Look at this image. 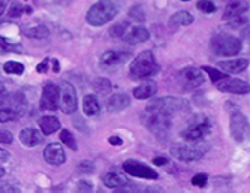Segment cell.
<instances>
[{
  "label": "cell",
  "instance_id": "6da1fadb",
  "mask_svg": "<svg viewBox=\"0 0 250 193\" xmlns=\"http://www.w3.org/2000/svg\"><path fill=\"white\" fill-rule=\"evenodd\" d=\"M210 150V144L206 139H198V141H185L175 144L171 147L172 157L181 160V162H195L204 157Z\"/></svg>",
  "mask_w": 250,
  "mask_h": 193
},
{
  "label": "cell",
  "instance_id": "2e32d148",
  "mask_svg": "<svg viewBox=\"0 0 250 193\" xmlns=\"http://www.w3.org/2000/svg\"><path fill=\"white\" fill-rule=\"evenodd\" d=\"M43 157L50 165L53 166H60L66 162V153L64 149L62 147V144L59 142H51L48 144L43 150Z\"/></svg>",
  "mask_w": 250,
  "mask_h": 193
},
{
  "label": "cell",
  "instance_id": "bcb514c9",
  "mask_svg": "<svg viewBox=\"0 0 250 193\" xmlns=\"http://www.w3.org/2000/svg\"><path fill=\"white\" fill-rule=\"evenodd\" d=\"M9 160V153L3 149H0V162H6Z\"/></svg>",
  "mask_w": 250,
  "mask_h": 193
},
{
  "label": "cell",
  "instance_id": "d6986e66",
  "mask_svg": "<svg viewBox=\"0 0 250 193\" xmlns=\"http://www.w3.org/2000/svg\"><path fill=\"white\" fill-rule=\"evenodd\" d=\"M247 11H249V3L246 2V0H232V2H229L225 8L223 20L231 21L234 18L243 17Z\"/></svg>",
  "mask_w": 250,
  "mask_h": 193
},
{
  "label": "cell",
  "instance_id": "52a82bcc",
  "mask_svg": "<svg viewBox=\"0 0 250 193\" xmlns=\"http://www.w3.org/2000/svg\"><path fill=\"white\" fill-rule=\"evenodd\" d=\"M141 122L151 133H154L159 138H164L171 129V118L169 117H165L162 114H157L153 111H147V109L141 115Z\"/></svg>",
  "mask_w": 250,
  "mask_h": 193
},
{
  "label": "cell",
  "instance_id": "ffe728a7",
  "mask_svg": "<svg viewBox=\"0 0 250 193\" xmlns=\"http://www.w3.org/2000/svg\"><path fill=\"white\" fill-rule=\"evenodd\" d=\"M157 91V84L151 80L148 81H144L141 83L138 87L133 88V98L135 99H140V101H144V99H150L156 94Z\"/></svg>",
  "mask_w": 250,
  "mask_h": 193
},
{
  "label": "cell",
  "instance_id": "8fae6325",
  "mask_svg": "<svg viewBox=\"0 0 250 193\" xmlns=\"http://www.w3.org/2000/svg\"><path fill=\"white\" fill-rule=\"evenodd\" d=\"M60 90V102L59 107L64 114H72L77 111L78 108V101H77V91L75 87L67 83V81H62L59 86Z\"/></svg>",
  "mask_w": 250,
  "mask_h": 193
},
{
  "label": "cell",
  "instance_id": "7a4b0ae2",
  "mask_svg": "<svg viewBox=\"0 0 250 193\" xmlns=\"http://www.w3.org/2000/svg\"><path fill=\"white\" fill-rule=\"evenodd\" d=\"M159 69H161V66L156 62L154 54L151 51H143L132 60L129 66V75L133 80L148 78L157 74Z\"/></svg>",
  "mask_w": 250,
  "mask_h": 193
},
{
  "label": "cell",
  "instance_id": "c3c4849f",
  "mask_svg": "<svg viewBox=\"0 0 250 193\" xmlns=\"http://www.w3.org/2000/svg\"><path fill=\"white\" fill-rule=\"evenodd\" d=\"M5 174H6L5 168H3V166H0V178H3V177H5Z\"/></svg>",
  "mask_w": 250,
  "mask_h": 193
},
{
  "label": "cell",
  "instance_id": "7dc6e473",
  "mask_svg": "<svg viewBox=\"0 0 250 193\" xmlns=\"http://www.w3.org/2000/svg\"><path fill=\"white\" fill-rule=\"evenodd\" d=\"M51 63H53V70L56 72H60V63H59V60L57 59H51Z\"/></svg>",
  "mask_w": 250,
  "mask_h": 193
},
{
  "label": "cell",
  "instance_id": "681fc988",
  "mask_svg": "<svg viewBox=\"0 0 250 193\" xmlns=\"http://www.w3.org/2000/svg\"><path fill=\"white\" fill-rule=\"evenodd\" d=\"M5 91V84L2 83V81H0V94H2Z\"/></svg>",
  "mask_w": 250,
  "mask_h": 193
},
{
  "label": "cell",
  "instance_id": "b9f144b4",
  "mask_svg": "<svg viewBox=\"0 0 250 193\" xmlns=\"http://www.w3.org/2000/svg\"><path fill=\"white\" fill-rule=\"evenodd\" d=\"M78 190H80V192H92V190H93V186L83 180V181L78 183Z\"/></svg>",
  "mask_w": 250,
  "mask_h": 193
},
{
  "label": "cell",
  "instance_id": "484cf974",
  "mask_svg": "<svg viewBox=\"0 0 250 193\" xmlns=\"http://www.w3.org/2000/svg\"><path fill=\"white\" fill-rule=\"evenodd\" d=\"M102 181L109 189H117V187H122L129 183V180L125 175H122L120 172H108L102 177Z\"/></svg>",
  "mask_w": 250,
  "mask_h": 193
},
{
  "label": "cell",
  "instance_id": "ab89813d",
  "mask_svg": "<svg viewBox=\"0 0 250 193\" xmlns=\"http://www.w3.org/2000/svg\"><path fill=\"white\" fill-rule=\"evenodd\" d=\"M12 120H15V117L11 114V112H8V111H5V109H2L0 108V123H6V122H12Z\"/></svg>",
  "mask_w": 250,
  "mask_h": 193
},
{
  "label": "cell",
  "instance_id": "f546056e",
  "mask_svg": "<svg viewBox=\"0 0 250 193\" xmlns=\"http://www.w3.org/2000/svg\"><path fill=\"white\" fill-rule=\"evenodd\" d=\"M93 88L96 93H101V94H106L111 91L112 88V84L108 78H96L93 81Z\"/></svg>",
  "mask_w": 250,
  "mask_h": 193
},
{
  "label": "cell",
  "instance_id": "4fadbf2b",
  "mask_svg": "<svg viewBox=\"0 0 250 193\" xmlns=\"http://www.w3.org/2000/svg\"><path fill=\"white\" fill-rule=\"evenodd\" d=\"M59 102H60L59 86L48 81L42 88V96H41V102H39L41 109H43V111H56L59 108Z\"/></svg>",
  "mask_w": 250,
  "mask_h": 193
},
{
  "label": "cell",
  "instance_id": "7bdbcfd3",
  "mask_svg": "<svg viewBox=\"0 0 250 193\" xmlns=\"http://www.w3.org/2000/svg\"><path fill=\"white\" fill-rule=\"evenodd\" d=\"M153 163H154L156 166H164V165H167V163H168V159H167V157H164V156H157V157H154V159H153Z\"/></svg>",
  "mask_w": 250,
  "mask_h": 193
},
{
  "label": "cell",
  "instance_id": "603a6c76",
  "mask_svg": "<svg viewBox=\"0 0 250 193\" xmlns=\"http://www.w3.org/2000/svg\"><path fill=\"white\" fill-rule=\"evenodd\" d=\"M129 105H130V99H129V96L125 94V93H116V94H112L111 98H109V101H108V109L111 112L123 111Z\"/></svg>",
  "mask_w": 250,
  "mask_h": 193
},
{
  "label": "cell",
  "instance_id": "836d02e7",
  "mask_svg": "<svg viewBox=\"0 0 250 193\" xmlns=\"http://www.w3.org/2000/svg\"><path fill=\"white\" fill-rule=\"evenodd\" d=\"M201 70H206L207 74L210 75V78H211V83H217L219 80H222V78H225L226 77V74H223V72H220V70H217V69H214V67H210V66H204Z\"/></svg>",
  "mask_w": 250,
  "mask_h": 193
},
{
  "label": "cell",
  "instance_id": "f1b7e54d",
  "mask_svg": "<svg viewBox=\"0 0 250 193\" xmlns=\"http://www.w3.org/2000/svg\"><path fill=\"white\" fill-rule=\"evenodd\" d=\"M8 53H21V45L12 43L6 41L3 36H0V54H8Z\"/></svg>",
  "mask_w": 250,
  "mask_h": 193
},
{
  "label": "cell",
  "instance_id": "7c38bea8",
  "mask_svg": "<svg viewBox=\"0 0 250 193\" xmlns=\"http://www.w3.org/2000/svg\"><path fill=\"white\" fill-rule=\"evenodd\" d=\"M123 171L127 175L143 178V180H157L159 178V174L153 170L151 166H148L143 162H138V160H133V159L126 160L123 163Z\"/></svg>",
  "mask_w": 250,
  "mask_h": 193
},
{
  "label": "cell",
  "instance_id": "74e56055",
  "mask_svg": "<svg viewBox=\"0 0 250 193\" xmlns=\"http://www.w3.org/2000/svg\"><path fill=\"white\" fill-rule=\"evenodd\" d=\"M22 9H26V11L32 12V9H30V8H22L21 5H14V6L9 9L8 15H9V17H21V15H22Z\"/></svg>",
  "mask_w": 250,
  "mask_h": 193
},
{
  "label": "cell",
  "instance_id": "4316f807",
  "mask_svg": "<svg viewBox=\"0 0 250 193\" xmlns=\"http://www.w3.org/2000/svg\"><path fill=\"white\" fill-rule=\"evenodd\" d=\"M22 33H24L27 38H36V39H43V38H48L50 32L48 29L42 26V24H38L35 27H24L22 29Z\"/></svg>",
  "mask_w": 250,
  "mask_h": 193
},
{
  "label": "cell",
  "instance_id": "8d00e7d4",
  "mask_svg": "<svg viewBox=\"0 0 250 193\" xmlns=\"http://www.w3.org/2000/svg\"><path fill=\"white\" fill-rule=\"evenodd\" d=\"M130 17L135 18L136 21H144L146 17H144V12H143V6H135V8H132Z\"/></svg>",
  "mask_w": 250,
  "mask_h": 193
},
{
  "label": "cell",
  "instance_id": "f907efd6",
  "mask_svg": "<svg viewBox=\"0 0 250 193\" xmlns=\"http://www.w3.org/2000/svg\"><path fill=\"white\" fill-rule=\"evenodd\" d=\"M181 2H189V0H181Z\"/></svg>",
  "mask_w": 250,
  "mask_h": 193
},
{
  "label": "cell",
  "instance_id": "ee69618b",
  "mask_svg": "<svg viewBox=\"0 0 250 193\" xmlns=\"http://www.w3.org/2000/svg\"><path fill=\"white\" fill-rule=\"evenodd\" d=\"M108 141H109L111 146H122V144H123V139L119 138V136H109Z\"/></svg>",
  "mask_w": 250,
  "mask_h": 193
},
{
  "label": "cell",
  "instance_id": "e575fe53",
  "mask_svg": "<svg viewBox=\"0 0 250 193\" xmlns=\"http://www.w3.org/2000/svg\"><path fill=\"white\" fill-rule=\"evenodd\" d=\"M78 171L83 174H92L95 171V165L88 160H84V162L78 163Z\"/></svg>",
  "mask_w": 250,
  "mask_h": 193
},
{
  "label": "cell",
  "instance_id": "d6a6232c",
  "mask_svg": "<svg viewBox=\"0 0 250 193\" xmlns=\"http://www.w3.org/2000/svg\"><path fill=\"white\" fill-rule=\"evenodd\" d=\"M127 26H129V24H127L126 21H122V22L116 24V26H112V27L109 29V35H111L112 38H122V36L125 35Z\"/></svg>",
  "mask_w": 250,
  "mask_h": 193
},
{
  "label": "cell",
  "instance_id": "e0dca14e",
  "mask_svg": "<svg viewBox=\"0 0 250 193\" xmlns=\"http://www.w3.org/2000/svg\"><path fill=\"white\" fill-rule=\"evenodd\" d=\"M122 39L130 45H136V43H143L146 41L150 39V32L143 27V26H127L125 35L122 36Z\"/></svg>",
  "mask_w": 250,
  "mask_h": 193
},
{
  "label": "cell",
  "instance_id": "8992f818",
  "mask_svg": "<svg viewBox=\"0 0 250 193\" xmlns=\"http://www.w3.org/2000/svg\"><path fill=\"white\" fill-rule=\"evenodd\" d=\"M186 107V102L180 98H174V96H165V98H159L151 101L147 105V111H153L157 114H162L165 117L172 118L177 112H180Z\"/></svg>",
  "mask_w": 250,
  "mask_h": 193
},
{
  "label": "cell",
  "instance_id": "f6af8a7d",
  "mask_svg": "<svg viewBox=\"0 0 250 193\" xmlns=\"http://www.w3.org/2000/svg\"><path fill=\"white\" fill-rule=\"evenodd\" d=\"M9 2H11V0H0V15L5 14V11L8 9Z\"/></svg>",
  "mask_w": 250,
  "mask_h": 193
},
{
  "label": "cell",
  "instance_id": "f35d334b",
  "mask_svg": "<svg viewBox=\"0 0 250 193\" xmlns=\"http://www.w3.org/2000/svg\"><path fill=\"white\" fill-rule=\"evenodd\" d=\"M14 136L9 130H0V144H12Z\"/></svg>",
  "mask_w": 250,
  "mask_h": 193
},
{
  "label": "cell",
  "instance_id": "d590c367",
  "mask_svg": "<svg viewBox=\"0 0 250 193\" xmlns=\"http://www.w3.org/2000/svg\"><path fill=\"white\" fill-rule=\"evenodd\" d=\"M207 181H208V177H207L206 174H196V175L192 178V184L196 186V187H206Z\"/></svg>",
  "mask_w": 250,
  "mask_h": 193
},
{
  "label": "cell",
  "instance_id": "1f68e13d",
  "mask_svg": "<svg viewBox=\"0 0 250 193\" xmlns=\"http://www.w3.org/2000/svg\"><path fill=\"white\" fill-rule=\"evenodd\" d=\"M196 8L202 12V14H214L217 11L216 5L211 2V0H198Z\"/></svg>",
  "mask_w": 250,
  "mask_h": 193
},
{
  "label": "cell",
  "instance_id": "ac0fdd59",
  "mask_svg": "<svg viewBox=\"0 0 250 193\" xmlns=\"http://www.w3.org/2000/svg\"><path fill=\"white\" fill-rule=\"evenodd\" d=\"M43 133L38 129H33V128H26L22 129L18 135L20 138V142L22 144L24 147H36V146H41L43 142Z\"/></svg>",
  "mask_w": 250,
  "mask_h": 193
},
{
  "label": "cell",
  "instance_id": "d4e9b609",
  "mask_svg": "<svg viewBox=\"0 0 250 193\" xmlns=\"http://www.w3.org/2000/svg\"><path fill=\"white\" fill-rule=\"evenodd\" d=\"M83 111L87 117H95L101 112V105L95 94H85L83 99Z\"/></svg>",
  "mask_w": 250,
  "mask_h": 193
},
{
  "label": "cell",
  "instance_id": "5bb4252c",
  "mask_svg": "<svg viewBox=\"0 0 250 193\" xmlns=\"http://www.w3.org/2000/svg\"><path fill=\"white\" fill-rule=\"evenodd\" d=\"M216 87L219 91L223 93H234V94H247L250 91V86L249 83L238 80V78H231L226 75L225 78L219 80L216 83Z\"/></svg>",
  "mask_w": 250,
  "mask_h": 193
},
{
  "label": "cell",
  "instance_id": "44dd1931",
  "mask_svg": "<svg viewBox=\"0 0 250 193\" xmlns=\"http://www.w3.org/2000/svg\"><path fill=\"white\" fill-rule=\"evenodd\" d=\"M219 67L225 70L226 74H241L249 67L247 59H235V60H225L219 62Z\"/></svg>",
  "mask_w": 250,
  "mask_h": 193
},
{
  "label": "cell",
  "instance_id": "ba28073f",
  "mask_svg": "<svg viewBox=\"0 0 250 193\" xmlns=\"http://www.w3.org/2000/svg\"><path fill=\"white\" fill-rule=\"evenodd\" d=\"M0 108L11 112L15 118H18V117L26 114L27 101H26L22 93H17V91L6 93V91H3L2 94H0Z\"/></svg>",
  "mask_w": 250,
  "mask_h": 193
},
{
  "label": "cell",
  "instance_id": "30bf717a",
  "mask_svg": "<svg viewBox=\"0 0 250 193\" xmlns=\"http://www.w3.org/2000/svg\"><path fill=\"white\" fill-rule=\"evenodd\" d=\"M177 81H178V86L185 91H190L202 86V83L206 80H204V74L201 69L185 67L177 74Z\"/></svg>",
  "mask_w": 250,
  "mask_h": 193
},
{
  "label": "cell",
  "instance_id": "9c48e42d",
  "mask_svg": "<svg viewBox=\"0 0 250 193\" xmlns=\"http://www.w3.org/2000/svg\"><path fill=\"white\" fill-rule=\"evenodd\" d=\"M211 132V123L207 117H195L193 122L185 129L181 130V138L185 141H198L204 139Z\"/></svg>",
  "mask_w": 250,
  "mask_h": 193
},
{
  "label": "cell",
  "instance_id": "60d3db41",
  "mask_svg": "<svg viewBox=\"0 0 250 193\" xmlns=\"http://www.w3.org/2000/svg\"><path fill=\"white\" fill-rule=\"evenodd\" d=\"M51 59H45L43 62H41L38 66H36V70L39 72V74H45V72H48V64H50Z\"/></svg>",
  "mask_w": 250,
  "mask_h": 193
},
{
  "label": "cell",
  "instance_id": "7402d4cb",
  "mask_svg": "<svg viewBox=\"0 0 250 193\" xmlns=\"http://www.w3.org/2000/svg\"><path fill=\"white\" fill-rule=\"evenodd\" d=\"M38 125L41 128V132L43 135H53L60 129V122L59 118L54 115H43L38 120Z\"/></svg>",
  "mask_w": 250,
  "mask_h": 193
},
{
  "label": "cell",
  "instance_id": "4dcf8cb0",
  "mask_svg": "<svg viewBox=\"0 0 250 193\" xmlns=\"http://www.w3.org/2000/svg\"><path fill=\"white\" fill-rule=\"evenodd\" d=\"M60 141L64 144V146L69 147L71 150H74V151L78 150V146H77V141H75L74 135L69 130H67V129H64V130L60 132Z\"/></svg>",
  "mask_w": 250,
  "mask_h": 193
},
{
  "label": "cell",
  "instance_id": "5b68a950",
  "mask_svg": "<svg viewBox=\"0 0 250 193\" xmlns=\"http://www.w3.org/2000/svg\"><path fill=\"white\" fill-rule=\"evenodd\" d=\"M226 111L231 115L229 128L232 138L237 142H244L249 138V120L232 102H226Z\"/></svg>",
  "mask_w": 250,
  "mask_h": 193
},
{
  "label": "cell",
  "instance_id": "3957f363",
  "mask_svg": "<svg viewBox=\"0 0 250 193\" xmlns=\"http://www.w3.org/2000/svg\"><path fill=\"white\" fill-rule=\"evenodd\" d=\"M117 15V6L114 5L112 0H99L92 8L88 9L85 20L90 26L93 27H101L104 24L114 20Z\"/></svg>",
  "mask_w": 250,
  "mask_h": 193
},
{
  "label": "cell",
  "instance_id": "83f0119b",
  "mask_svg": "<svg viewBox=\"0 0 250 193\" xmlns=\"http://www.w3.org/2000/svg\"><path fill=\"white\" fill-rule=\"evenodd\" d=\"M3 70L6 72V74L9 75H22L24 74V64L20 63V62H14V60H9L3 64Z\"/></svg>",
  "mask_w": 250,
  "mask_h": 193
},
{
  "label": "cell",
  "instance_id": "277c9868",
  "mask_svg": "<svg viewBox=\"0 0 250 193\" xmlns=\"http://www.w3.org/2000/svg\"><path fill=\"white\" fill-rule=\"evenodd\" d=\"M210 46H211V51L217 56L232 57L241 51L243 43L237 36L226 35V33H217L211 38Z\"/></svg>",
  "mask_w": 250,
  "mask_h": 193
},
{
  "label": "cell",
  "instance_id": "9a60e30c",
  "mask_svg": "<svg viewBox=\"0 0 250 193\" xmlns=\"http://www.w3.org/2000/svg\"><path fill=\"white\" fill-rule=\"evenodd\" d=\"M127 57L129 54L123 51H106L101 56L99 66L108 72H114L116 69H119L122 64L127 62Z\"/></svg>",
  "mask_w": 250,
  "mask_h": 193
},
{
  "label": "cell",
  "instance_id": "cb8c5ba5",
  "mask_svg": "<svg viewBox=\"0 0 250 193\" xmlns=\"http://www.w3.org/2000/svg\"><path fill=\"white\" fill-rule=\"evenodd\" d=\"M193 15L188 11H178L175 12L171 18H169V27L174 30V29H178V27H183V26H190L193 22Z\"/></svg>",
  "mask_w": 250,
  "mask_h": 193
}]
</instances>
